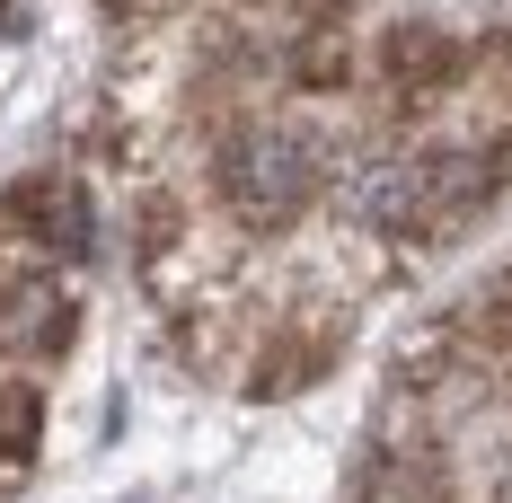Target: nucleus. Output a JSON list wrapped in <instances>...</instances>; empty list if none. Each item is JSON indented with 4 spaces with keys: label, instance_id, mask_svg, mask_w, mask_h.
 Here are the masks:
<instances>
[{
    "label": "nucleus",
    "instance_id": "1",
    "mask_svg": "<svg viewBox=\"0 0 512 503\" xmlns=\"http://www.w3.org/2000/svg\"><path fill=\"white\" fill-rule=\"evenodd\" d=\"M309 186H318V142L292 133V124H248V133L221 151V195L239 203L248 221H283V212H301Z\"/></svg>",
    "mask_w": 512,
    "mask_h": 503
},
{
    "label": "nucleus",
    "instance_id": "2",
    "mask_svg": "<svg viewBox=\"0 0 512 503\" xmlns=\"http://www.w3.org/2000/svg\"><path fill=\"white\" fill-rule=\"evenodd\" d=\"M477 195V177H468L460 159H398V168H380L371 177V195H362V212L380 221V230H424L433 212H451V203Z\"/></svg>",
    "mask_w": 512,
    "mask_h": 503
},
{
    "label": "nucleus",
    "instance_id": "3",
    "mask_svg": "<svg viewBox=\"0 0 512 503\" xmlns=\"http://www.w3.org/2000/svg\"><path fill=\"white\" fill-rule=\"evenodd\" d=\"M9 221H27L45 248H89V195L71 177H27L9 195Z\"/></svg>",
    "mask_w": 512,
    "mask_h": 503
},
{
    "label": "nucleus",
    "instance_id": "4",
    "mask_svg": "<svg viewBox=\"0 0 512 503\" xmlns=\"http://www.w3.org/2000/svg\"><path fill=\"white\" fill-rule=\"evenodd\" d=\"M389 80H398V89H433V80H451V36H433V27H398V36H389Z\"/></svg>",
    "mask_w": 512,
    "mask_h": 503
},
{
    "label": "nucleus",
    "instance_id": "5",
    "mask_svg": "<svg viewBox=\"0 0 512 503\" xmlns=\"http://www.w3.org/2000/svg\"><path fill=\"white\" fill-rule=\"evenodd\" d=\"M0 336H9V345H53V336H62V301H53L45 283L0 292Z\"/></svg>",
    "mask_w": 512,
    "mask_h": 503
},
{
    "label": "nucleus",
    "instance_id": "6",
    "mask_svg": "<svg viewBox=\"0 0 512 503\" xmlns=\"http://www.w3.org/2000/svg\"><path fill=\"white\" fill-rule=\"evenodd\" d=\"M36 424H45L36 389H9L0 398V459H36Z\"/></svg>",
    "mask_w": 512,
    "mask_h": 503
},
{
    "label": "nucleus",
    "instance_id": "7",
    "mask_svg": "<svg viewBox=\"0 0 512 503\" xmlns=\"http://www.w3.org/2000/svg\"><path fill=\"white\" fill-rule=\"evenodd\" d=\"M292 71H301V80H336V71H345V45H336V36H318V45L292 53Z\"/></svg>",
    "mask_w": 512,
    "mask_h": 503
}]
</instances>
